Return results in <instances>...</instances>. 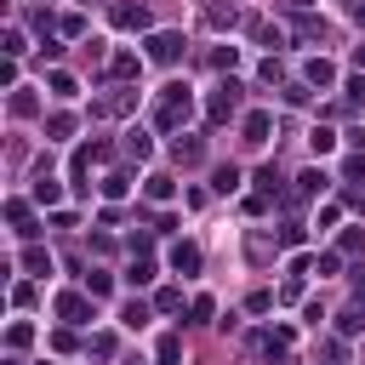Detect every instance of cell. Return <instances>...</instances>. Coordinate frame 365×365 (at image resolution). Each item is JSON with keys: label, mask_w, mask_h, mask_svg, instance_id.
Here are the masks:
<instances>
[{"label": "cell", "mask_w": 365, "mask_h": 365, "mask_svg": "<svg viewBox=\"0 0 365 365\" xmlns=\"http://www.w3.org/2000/svg\"><path fill=\"white\" fill-rule=\"evenodd\" d=\"M125 154H131V160H148V154H154L148 131H137V125H131V131H125Z\"/></svg>", "instance_id": "8fae6325"}, {"label": "cell", "mask_w": 365, "mask_h": 365, "mask_svg": "<svg viewBox=\"0 0 365 365\" xmlns=\"http://www.w3.org/2000/svg\"><path fill=\"white\" fill-rule=\"evenodd\" d=\"M359 325H365V319H359V314H354V308H348V314H342V319H336V331H342V336H354V331H359Z\"/></svg>", "instance_id": "e575fe53"}, {"label": "cell", "mask_w": 365, "mask_h": 365, "mask_svg": "<svg viewBox=\"0 0 365 365\" xmlns=\"http://www.w3.org/2000/svg\"><path fill=\"white\" fill-rule=\"evenodd\" d=\"M171 268H177V274H200V245L177 240V245H171Z\"/></svg>", "instance_id": "8992f818"}, {"label": "cell", "mask_w": 365, "mask_h": 365, "mask_svg": "<svg viewBox=\"0 0 365 365\" xmlns=\"http://www.w3.org/2000/svg\"><path fill=\"white\" fill-rule=\"evenodd\" d=\"M200 154H205V148H200V137H188V143L177 137V160H182V165H200Z\"/></svg>", "instance_id": "ac0fdd59"}, {"label": "cell", "mask_w": 365, "mask_h": 365, "mask_svg": "<svg viewBox=\"0 0 365 365\" xmlns=\"http://www.w3.org/2000/svg\"><path fill=\"white\" fill-rule=\"evenodd\" d=\"M188 314H194V325H205V319L217 314V302H211V297H194V302H188Z\"/></svg>", "instance_id": "cb8c5ba5"}, {"label": "cell", "mask_w": 365, "mask_h": 365, "mask_svg": "<svg viewBox=\"0 0 365 365\" xmlns=\"http://www.w3.org/2000/svg\"><path fill=\"white\" fill-rule=\"evenodd\" d=\"M91 354H97V359H108V354H114V336H108V331H97V336H91Z\"/></svg>", "instance_id": "1f68e13d"}, {"label": "cell", "mask_w": 365, "mask_h": 365, "mask_svg": "<svg viewBox=\"0 0 365 365\" xmlns=\"http://www.w3.org/2000/svg\"><path fill=\"white\" fill-rule=\"evenodd\" d=\"M354 23H359V29H365V0H359V6H354Z\"/></svg>", "instance_id": "f35d334b"}, {"label": "cell", "mask_w": 365, "mask_h": 365, "mask_svg": "<svg viewBox=\"0 0 365 365\" xmlns=\"http://www.w3.org/2000/svg\"><path fill=\"white\" fill-rule=\"evenodd\" d=\"M125 188H131V177H120V171L103 177V194H108V200H125Z\"/></svg>", "instance_id": "ffe728a7"}, {"label": "cell", "mask_w": 365, "mask_h": 365, "mask_svg": "<svg viewBox=\"0 0 365 365\" xmlns=\"http://www.w3.org/2000/svg\"><path fill=\"white\" fill-rule=\"evenodd\" d=\"M240 188V171L234 165H217V194H234Z\"/></svg>", "instance_id": "603a6c76"}, {"label": "cell", "mask_w": 365, "mask_h": 365, "mask_svg": "<svg viewBox=\"0 0 365 365\" xmlns=\"http://www.w3.org/2000/svg\"><path fill=\"white\" fill-rule=\"evenodd\" d=\"M297 182H302V194H308V200H314V194H325V188H331V182H325V171H302V177H297Z\"/></svg>", "instance_id": "d6986e66"}, {"label": "cell", "mask_w": 365, "mask_h": 365, "mask_svg": "<svg viewBox=\"0 0 365 365\" xmlns=\"http://www.w3.org/2000/svg\"><path fill=\"white\" fill-rule=\"evenodd\" d=\"M40 365H46V359H40Z\"/></svg>", "instance_id": "60d3db41"}, {"label": "cell", "mask_w": 365, "mask_h": 365, "mask_svg": "<svg viewBox=\"0 0 365 365\" xmlns=\"http://www.w3.org/2000/svg\"><path fill=\"white\" fill-rule=\"evenodd\" d=\"M171 194H177V182H171V177H160V171H154V177H148V200H171Z\"/></svg>", "instance_id": "44dd1931"}, {"label": "cell", "mask_w": 365, "mask_h": 365, "mask_svg": "<svg viewBox=\"0 0 365 365\" xmlns=\"http://www.w3.org/2000/svg\"><path fill=\"white\" fill-rule=\"evenodd\" d=\"M23 268H29V274H51V251L29 245V251H23Z\"/></svg>", "instance_id": "5bb4252c"}, {"label": "cell", "mask_w": 365, "mask_h": 365, "mask_svg": "<svg viewBox=\"0 0 365 365\" xmlns=\"http://www.w3.org/2000/svg\"><path fill=\"white\" fill-rule=\"evenodd\" d=\"M148 57H154V63H177V57H182V34H171V29L148 34Z\"/></svg>", "instance_id": "3957f363"}, {"label": "cell", "mask_w": 365, "mask_h": 365, "mask_svg": "<svg viewBox=\"0 0 365 365\" xmlns=\"http://www.w3.org/2000/svg\"><path fill=\"white\" fill-rule=\"evenodd\" d=\"M245 308H251V314H268V308H274V291H251V302H245Z\"/></svg>", "instance_id": "4dcf8cb0"}, {"label": "cell", "mask_w": 365, "mask_h": 365, "mask_svg": "<svg viewBox=\"0 0 365 365\" xmlns=\"http://www.w3.org/2000/svg\"><path fill=\"white\" fill-rule=\"evenodd\" d=\"M354 68H365V40H359V46H354Z\"/></svg>", "instance_id": "74e56055"}, {"label": "cell", "mask_w": 365, "mask_h": 365, "mask_svg": "<svg viewBox=\"0 0 365 365\" xmlns=\"http://www.w3.org/2000/svg\"><path fill=\"white\" fill-rule=\"evenodd\" d=\"M23 51H29V46H23V34H17V29H6V57H23Z\"/></svg>", "instance_id": "d6a6232c"}, {"label": "cell", "mask_w": 365, "mask_h": 365, "mask_svg": "<svg viewBox=\"0 0 365 365\" xmlns=\"http://www.w3.org/2000/svg\"><path fill=\"white\" fill-rule=\"evenodd\" d=\"M348 143H354V148L365 154V125H354V131H348Z\"/></svg>", "instance_id": "8d00e7d4"}, {"label": "cell", "mask_w": 365, "mask_h": 365, "mask_svg": "<svg viewBox=\"0 0 365 365\" xmlns=\"http://www.w3.org/2000/svg\"><path fill=\"white\" fill-rule=\"evenodd\" d=\"M154 308H160V314H177V308H182V291H160Z\"/></svg>", "instance_id": "4316f807"}, {"label": "cell", "mask_w": 365, "mask_h": 365, "mask_svg": "<svg viewBox=\"0 0 365 365\" xmlns=\"http://www.w3.org/2000/svg\"><path fill=\"white\" fill-rule=\"evenodd\" d=\"M188 108H194L188 86H165V97H160V108H154V125H160V131H177V125L188 120Z\"/></svg>", "instance_id": "6da1fadb"}, {"label": "cell", "mask_w": 365, "mask_h": 365, "mask_svg": "<svg viewBox=\"0 0 365 365\" xmlns=\"http://www.w3.org/2000/svg\"><path fill=\"white\" fill-rule=\"evenodd\" d=\"M46 131H51V137H68V131H74V114H51Z\"/></svg>", "instance_id": "484cf974"}, {"label": "cell", "mask_w": 365, "mask_h": 365, "mask_svg": "<svg viewBox=\"0 0 365 365\" xmlns=\"http://www.w3.org/2000/svg\"><path fill=\"white\" fill-rule=\"evenodd\" d=\"M279 245H302V222H285L279 228Z\"/></svg>", "instance_id": "836d02e7"}, {"label": "cell", "mask_w": 365, "mask_h": 365, "mask_svg": "<svg viewBox=\"0 0 365 365\" xmlns=\"http://www.w3.org/2000/svg\"><path fill=\"white\" fill-rule=\"evenodd\" d=\"M154 359H160V365H182V336H160Z\"/></svg>", "instance_id": "4fadbf2b"}, {"label": "cell", "mask_w": 365, "mask_h": 365, "mask_svg": "<svg viewBox=\"0 0 365 365\" xmlns=\"http://www.w3.org/2000/svg\"><path fill=\"white\" fill-rule=\"evenodd\" d=\"M6 342H11V348H29V342H34V325H29V319H17V325L6 331Z\"/></svg>", "instance_id": "7402d4cb"}, {"label": "cell", "mask_w": 365, "mask_h": 365, "mask_svg": "<svg viewBox=\"0 0 365 365\" xmlns=\"http://www.w3.org/2000/svg\"><path fill=\"white\" fill-rule=\"evenodd\" d=\"M86 291H91V297H108V291H114V279H108V274H91V279H86Z\"/></svg>", "instance_id": "f546056e"}, {"label": "cell", "mask_w": 365, "mask_h": 365, "mask_svg": "<svg viewBox=\"0 0 365 365\" xmlns=\"http://www.w3.org/2000/svg\"><path fill=\"white\" fill-rule=\"evenodd\" d=\"M6 222H11V234H17V240H34V234H40V228H34L29 200H6Z\"/></svg>", "instance_id": "277c9868"}, {"label": "cell", "mask_w": 365, "mask_h": 365, "mask_svg": "<svg viewBox=\"0 0 365 365\" xmlns=\"http://www.w3.org/2000/svg\"><path fill=\"white\" fill-rule=\"evenodd\" d=\"M6 365H17V359H6Z\"/></svg>", "instance_id": "ab89813d"}, {"label": "cell", "mask_w": 365, "mask_h": 365, "mask_svg": "<svg viewBox=\"0 0 365 365\" xmlns=\"http://www.w3.org/2000/svg\"><path fill=\"white\" fill-rule=\"evenodd\" d=\"M302 80H308V86H319V91H325V86H331V80H336V68H331V63H325V57H308V63H302Z\"/></svg>", "instance_id": "52a82bcc"}, {"label": "cell", "mask_w": 365, "mask_h": 365, "mask_svg": "<svg viewBox=\"0 0 365 365\" xmlns=\"http://www.w3.org/2000/svg\"><path fill=\"white\" fill-rule=\"evenodd\" d=\"M114 23L120 29H148V6H114Z\"/></svg>", "instance_id": "ba28073f"}, {"label": "cell", "mask_w": 365, "mask_h": 365, "mask_svg": "<svg viewBox=\"0 0 365 365\" xmlns=\"http://www.w3.org/2000/svg\"><path fill=\"white\" fill-rule=\"evenodd\" d=\"M257 188H262V194H274V188H279V171H274V165H262V171H257Z\"/></svg>", "instance_id": "f1b7e54d"}, {"label": "cell", "mask_w": 365, "mask_h": 365, "mask_svg": "<svg viewBox=\"0 0 365 365\" xmlns=\"http://www.w3.org/2000/svg\"><path fill=\"white\" fill-rule=\"evenodd\" d=\"M148 314H154L148 302H125V314H120V319H125L131 331H143V325H148Z\"/></svg>", "instance_id": "2e32d148"}, {"label": "cell", "mask_w": 365, "mask_h": 365, "mask_svg": "<svg viewBox=\"0 0 365 365\" xmlns=\"http://www.w3.org/2000/svg\"><path fill=\"white\" fill-rule=\"evenodd\" d=\"M268 131H274V120H268L262 108H257V114H245V143H262Z\"/></svg>", "instance_id": "30bf717a"}, {"label": "cell", "mask_w": 365, "mask_h": 365, "mask_svg": "<svg viewBox=\"0 0 365 365\" xmlns=\"http://www.w3.org/2000/svg\"><path fill=\"white\" fill-rule=\"evenodd\" d=\"M234 114H240V80H222V86L205 97V120H211V125H228Z\"/></svg>", "instance_id": "7a4b0ae2"}, {"label": "cell", "mask_w": 365, "mask_h": 365, "mask_svg": "<svg viewBox=\"0 0 365 365\" xmlns=\"http://www.w3.org/2000/svg\"><path fill=\"white\" fill-rule=\"evenodd\" d=\"M125 279H131V285H148V279H154V262H148V257H131Z\"/></svg>", "instance_id": "9a60e30c"}, {"label": "cell", "mask_w": 365, "mask_h": 365, "mask_svg": "<svg viewBox=\"0 0 365 365\" xmlns=\"http://www.w3.org/2000/svg\"><path fill=\"white\" fill-rule=\"evenodd\" d=\"M342 171H348V177H365V154H354V160H348Z\"/></svg>", "instance_id": "d590c367"}, {"label": "cell", "mask_w": 365, "mask_h": 365, "mask_svg": "<svg viewBox=\"0 0 365 365\" xmlns=\"http://www.w3.org/2000/svg\"><path fill=\"white\" fill-rule=\"evenodd\" d=\"M114 74H120V80L137 74V57H131V51H114Z\"/></svg>", "instance_id": "83f0119b"}, {"label": "cell", "mask_w": 365, "mask_h": 365, "mask_svg": "<svg viewBox=\"0 0 365 365\" xmlns=\"http://www.w3.org/2000/svg\"><path fill=\"white\" fill-rule=\"evenodd\" d=\"M11 114H17V120H29V114H40V97H34L29 86H17V91H11Z\"/></svg>", "instance_id": "9c48e42d"}, {"label": "cell", "mask_w": 365, "mask_h": 365, "mask_svg": "<svg viewBox=\"0 0 365 365\" xmlns=\"http://www.w3.org/2000/svg\"><path fill=\"white\" fill-rule=\"evenodd\" d=\"M57 319H63V325H86V319H91V302H86L80 291H63V297H57Z\"/></svg>", "instance_id": "5b68a950"}, {"label": "cell", "mask_w": 365, "mask_h": 365, "mask_svg": "<svg viewBox=\"0 0 365 365\" xmlns=\"http://www.w3.org/2000/svg\"><path fill=\"white\" fill-rule=\"evenodd\" d=\"M46 86H51V91H57V97H74V74H63V68H57V74H51V80H46Z\"/></svg>", "instance_id": "d4e9b609"}, {"label": "cell", "mask_w": 365, "mask_h": 365, "mask_svg": "<svg viewBox=\"0 0 365 365\" xmlns=\"http://www.w3.org/2000/svg\"><path fill=\"white\" fill-rule=\"evenodd\" d=\"M57 194H63V182H51L46 165H40V177H34V200H40V205H57Z\"/></svg>", "instance_id": "7c38bea8"}, {"label": "cell", "mask_w": 365, "mask_h": 365, "mask_svg": "<svg viewBox=\"0 0 365 365\" xmlns=\"http://www.w3.org/2000/svg\"><path fill=\"white\" fill-rule=\"evenodd\" d=\"M308 148H314V154H331V148H336V137H331L325 125H314V131H308Z\"/></svg>", "instance_id": "e0dca14e"}]
</instances>
